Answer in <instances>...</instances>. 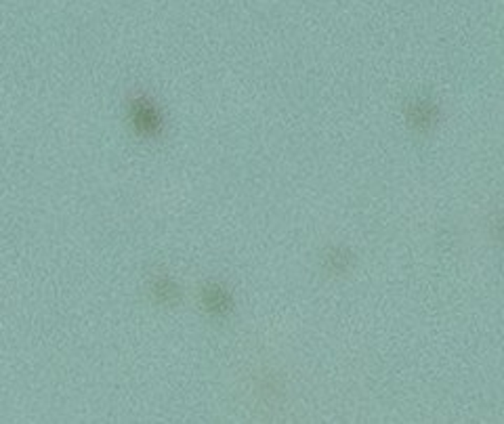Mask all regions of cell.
<instances>
[{"label": "cell", "instance_id": "obj_1", "mask_svg": "<svg viewBox=\"0 0 504 424\" xmlns=\"http://www.w3.org/2000/svg\"><path fill=\"white\" fill-rule=\"evenodd\" d=\"M204 300H206V307L215 313H223L229 309V296L221 288H209L204 294Z\"/></svg>", "mask_w": 504, "mask_h": 424}, {"label": "cell", "instance_id": "obj_2", "mask_svg": "<svg viewBox=\"0 0 504 424\" xmlns=\"http://www.w3.org/2000/svg\"><path fill=\"white\" fill-rule=\"evenodd\" d=\"M135 116H137V124H139L143 131H154V124L158 122L154 110L147 108V105H139L137 112H135Z\"/></svg>", "mask_w": 504, "mask_h": 424}]
</instances>
